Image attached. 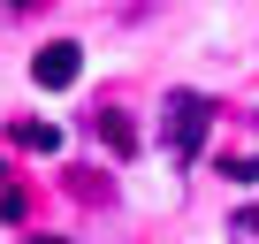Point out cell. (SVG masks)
<instances>
[{
  "label": "cell",
  "mask_w": 259,
  "mask_h": 244,
  "mask_svg": "<svg viewBox=\"0 0 259 244\" xmlns=\"http://www.w3.org/2000/svg\"><path fill=\"white\" fill-rule=\"evenodd\" d=\"M206 122H213V107H206L198 92H176V99H168V153H176V160H191V153L206 145Z\"/></svg>",
  "instance_id": "cell-1"
},
{
  "label": "cell",
  "mask_w": 259,
  "mask_h": 244,
  "mask_svg": "<svg viewBox=\"0 0 259 244\" xmlns=\"http://www.w3.org/2000/svg\"><path fill=\"white\" fill-rule=\"evenodd\" d=\"M76 69H84V46H76V38H54V46H38V61H31V76H38L46 92H69Z\"/></svg>",
  "instance_id": "cell-2"
},
{
  "label": "cell",
  "mask_w": 259,
  "mask_h": 244,
  "mask_svg": "<svg viewBox=\"0 0 259 244\" xmlns=\"http://www.w3.org/2000/svg\"><path fill=\"white\" fill-rule=\"evenodd\" d=\"M99 138H107V153L130 160V153H138V122H130L122 107H99Z\"/></svg>",
  "instance_id": "cell-3"
},
{
  "label": "cell",
  "mask_w": 259,
  "mask_h": 244,
  "mask_svg": "<svg viewBox=\"0 0 259 244\" xmlns=\"http://www.w3.org/2000/svg\"><path fill=\"white\" fill-rule=\"evenodd\" d=\"M8 138H16L23 153H61V130H54V122H38V114H31V122H16Z\"/></svg>",
  "instance_id": "cell-4"
},
{
  "label": "cell",
  "mask_w": 259,
  "mask_h": 244,
  "mask_svg": "<svg viewBox=\"0 0 259 244\" xmlns=\"http://www.w3.org/2000/svg\"><path fill=\"white\" fill-rule=\"evenodd\" d=\"M31 244H69V236H31Z\"/></svg>",
  "instance_id": "cell-5"
},
{
  "label": "cell",
  "mask_w": 259,
  "mask_h": 244,
  "mask_svg": "<svg viewBox=\"0 0 259 244\" xmlns=\"http://www.w3.org/2000/svg\"><path fill=\"white\" fill-rule=\"evenodd\" d=\"M16 8H38V0H16Z\"/></svg>",
  "instance_id": "cell-6"
}]
</instances>
